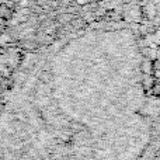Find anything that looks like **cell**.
I'll return each instance as SVG.
<instances>
[{
  "label": "cell",
  "instance_id": "6da1fadb",
  "mask_svg": "<svg viewBox=\"0 0 160 160\" xmlns=\"http://www.w3.org/2000/svg\"><path fill=\"white\" fill-rule=\"evenodd\" d=\"M160 98L132 30L93 27L25 56L4 96L2 160H156Z\"/></svg>",
  "mask_w": 160,
  "mask_h": 160
}]
</instances>
